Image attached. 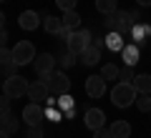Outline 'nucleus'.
<instances>
[{
  "instance_id": "obj_1",
  "label": "nucleus",
  "mask_w": 151,
  "mask_h": 138,
  "mask_svg": "<svg viewBox=\"0 0 151 138\" xmlns=\"http://www.w3.org/2000/svg\"><path fill=\"white\" fill-rule=\"evenodd\" d=\"M136 96H139L136 85L121 80V83H116L113 90H111V103H113V106H119V108H129L131 103H136Z\"/></svg>"
},
{
  "instance_id": "obj_2",
  "label": "nucleus",
  "mask_w": 151,
  "mask_h": 138,
  "mask_svg": "<svg viewBox=\"0 0 151 138\" xmlns=\"http://www.w3.org/2000/svg\"><path fill=\"white\" fill-rule=\"evenodd\" d=\"M139 20V18L134 15V13H124V10H116L111 13V15H106V28H111V33H129L134 30V23Z\"/></svg>"
},
{
  "instance_id": "obj_3",
  "label": "nucleus",
  "mask_w": 151,
  "mask_h": 138,
  "mask_svg": "<svg viewBox=\"0 0 151 138\" xmlns=\"http://www.w3.org/2000/svg\"><path fill=\"white\" fill-rule=\"evenodd\" d=\"M40 80H45L48 83V88H50V96H65L70 90V80H68V75H65V70H53V73H48V75H40Z\"/></svg>"
},
{
  "instance_id": "obj_4",
  "label": "nucleus",
  "mask_w": 151,
  "mask_h": 138,
  "mask_svg": "<svg viewBox=\"0 0 151 138\" xmlns=\"http://www.w3.org/2000/svg\"><path fill=\"white\" fill-rule=\"evenodd\" d=\"M88 45H93V35H91V30H81V28L73 30V33H70V38L65 40V48H68L73 55H81Z\"/></svg>"
},
{
  "instance_id": "obj_5",
  "label": "nucleus",
  "mask_w": 151,
  "mask_h": 138,
  "mask_svg": "<svg viewBox=\"0 0 151 138\" xmlns=\"http://www.w3.org/2000/svg\"><path fill=\"white\" fill-rule=\"evenodd\" d=\"M28 88H30V83H28L23 75H10V78H5V83H3V93H8L10 98L28 96Z\"/></svg>"
},
{
  "instance_id": "obj_6",
  "label": "nucleus",
  "mask_w": 151,
  "mask_h": 138,
  "mask_svg": "<svg viewBox=\"0 0 151 138\" xmlns=\"http://www.w3.org/2000/svg\"><path fill=\"white\" fill-rule=\"evenodd\" d=\"M13 58H15L18 65H28V63H33V60L38 58V55H35V45H33L30 40H18V43H15V48H13Z\"/></svg>"
},
{
  "instance_id": "obj_7",
  "label": "nucleus",
  "mask_w": 151,
  "mask_h": 138,
  "mask_svg": "<svg viewBox=\"0 0 151 138\" xmlns=\"http://www.w3.org/2000/svg\"><path fill=\"white\" fill-rule=\"evenodd\" d=\"M28 98H30L33 103H48L50 98V88L45 80H33L30 88H28Z\"/></svg>"
},
{
  "instance_id": "obj_8",
  "label": "nucleus",
  "mask_w": 151,
  "mask_h": 138,
  "mask_svg": "<svg viewBox=\"0 0 151 138\" xmlns=\"http://www.w3.org/2000/svg\"><path fill=\"white\" fill-rule=\"evenodd\" d=\"M45 118V111H43V103H28L25 108H23V121L28 123V126H40V121Z\"/></svg>"
},
{
  "instance_id": "obj_9",
  "label": "nucleus",
  "mask_w": 151,
  "mask_h": 138,
  "mask_svg": "<svg viewBox=\"0 0 151 138\" xmlns=\"http://www.w3.org/2000/svg\"><path fill=\"white\" fill-rule=\"evenodd\" d=\"M35 70H38V75H48V73H53L55 70V63H58V58L55 55H50V53H40L35 60Z\"/></svg>"
},
{
  "instance_id": "obj_10",
  "label": "nucleus",
  "mask_w": 151,
  "mask_h": 138,
  "mask_svg": "<svg viewBox=\"0 0 151 138\" xmlns=\"http://www.w3.org/2000/svg\"><path fill=\"white\" fill-rule=\"evenodd\" d=\"M86 93L91 98H101L103 93H106V78H103V75H91V78H86Z\"/></svg>"
},
{
  "instance_id": "obj_11",
  "label": "nucleus",
  "mask_w": 151,
  "mask_h": 138,
  "mask_svg": "<svg viewBox=\"0 0 151 138\" xmlns=\"http://www.w3.org/2000/svg\"><path fill=\"white\" fill-rule=\"evenodd\" d=\"M103 123H106V113L101 108H88L86 111V128L98 131V128H103Z\"/></svg>"
},
{
  "instance_id": "obj_12",
  "label": "nucleus",
  "mask_w": 151,
  "mask_h": 138,
  "mask_svg": "<svg viewBox=\"0 0 151 138\" xmlns=\"http://www.w3.org/2000/svg\"><path fill=\"white\" fill-rule=\"evenodd\" d=\"M38 23H40V15H38L35 10H25V13H20V18H18V25H20L23 30H35Z\"/></svg>"
},
{
  "instance_id": "obj_13",
  "label": "nucleus",
  "mask_w": 151,
  "mask_h": 138,
  "mask_svg": "<svg viewBox=\"0 0 151 138\" xmlns=\"http://www.w3.org/2000/svg\"><path fill=\"white\" fill-rule=\"evenodd\" d=\"M78 58H81L83 65H96L98 60H101V48H96V45H88V48L83 50Z\"/></svg>"
},
{
  "instance_id": "obj_14",
  "label": "nucleus",
  "mask_w": 151,
  "mask_h": 138,
  "mask_svg": "<svg viewBox=\"0 0 151 138\" xmlns=\"http://www.w3.org/2000/svg\"><path fill=\"white\" fill-rule=\"evenodd\" d=\"M108 131H111L113 138H129V136H131V126H129V121H113L111 126H108Z\"/></svg>"
},
{
  "instance_id": "obj_15",
  "label": "nucleus",
  "mask_w": 151,
  "mask_h": 138,
  "mask_svg": "<svg viewBox=\"0 0 151 138\" xmlns=\"http://www.w3.org/2000/svg\"><path fill=\"white\" fill-rule=\"evenodd\" d=\"M106 48L113 50V53H121V50L126 48L124 35H121V33H108V35H106Z\"/></svg>"
},
{
  "instance_id": "obj_16",
  "label": "nucleus",
  "mask_w": 151,
  "mask_h": 138,
  "mask_svg": "<svg viewBox=\"0 0 151 138\" xmlns=\"http://www.w3.org/2000/svg\"><path fill=\"white\" fill-rule=\"evenodd\" d=\"M63 18H53L48 15L45 18V33H50V35H60V30H63Z\"/></svg>"
},
{
  "instance_id": "obj_17",
  "label": "nucleus",
  "mask_w": 151,
  "mask_h": 138,
  "mask_svg": "<svg viewBox=\"0 0 151 138\" xmlns=\"http://www.w3.org/2000/svg\"><path fill=\"white\" fill-rule=\"evenodd\" d=\"M121 58L126 60V65H136L139 63V45H126L121 50Z\"/></svg>"
},
{
  "instance_id": "obj_18",
  "label": "nucleus",
  "mask_w": 151,
  "mask_h": 138,
  "mask_svg": "<svg viewBox=\"0 0 151 138\" xmlns=\"http://www.w3.org/2000/svg\"><path fill=\"white\" fill-rule=\"evenodd\" d=\"M63 25L68 28V30H78V25H81V15L76 10H65L63 13Z\"/></svg>"
},
{
  "instance_id": "obj_19",
  "label": "nucleus",
  "mask_w": 151,
  "mask_h": 138,
  "mask_svg": "<svg viewBox=\"0 0 151 138\" xmlns=\"http://www.w3.org/2000/svg\"><path fill=\"white\" fill-rule=\"evenodd\" d=\"M96 10L103 15H111L119 10V0H96Z\"/></svg>"
},
{
  "instance_id": "obj_20",
  "label": "nucleus",
  "mask_w": 151,
  "mask_h": 138,
  "mask_svg": "<svg viewBox=\"0 0 151 138\" xmlns=\"http://www.w3.org/2000/svg\"><path fill=\"white\" fill-rule=\"evenodd\" d=\"M134 85H136L139 93H151V75H149V73L136 75V78H134Z\"/></svg>"
},
{
  "instance_id": "obj_21",
  "label": "nucleus",
  "mask_w": 151,
  "mask_h": 138,
  "mask_svg": "<svg viewBox=\"0 0 151 138\" xmlns=\"http://www.w3.org/2000/svg\"><path fill=\"white\" fill-rule=\"evenodd\" d=\"M101 75H103L106 80H116V78L121 75V68H119L116 63H106V65L101 68Z\"/></svg>"
},
{
  "instance_id": "obj_22",
  "label": "nucleus",
  "mask_w": 151,
  "mask_h": 138,
  "mask_svg": "<svg viewBox=\"0 0 151 138\" xmlns=\"http://www.w3.org/2000/svg\"><path fill=\"white\" fill-rule=\"evenodd\" d=\"M3 133H18V121L13 118V113H3Z\"/></svg>"
},
{
  "instance_id": "obj_23",
  "label": "nucleus",
  "mask_w": 151,
  "mask_h": 138,
  "mask_svg": "<svg viewBox=\"0 0 151 138\" xmlns=\"http://www.w3.org/2000/svg\"><path fill=\"white\" fill-rule=\"evenodd\" d=\"M136 108L141 113H151V93H139L136 96Z\"/></svg>"
},
{
  "instance_id": "obj_24",
  "label": "nucleus",
  "mask_w": 151,
  "mask_h": 138,
  "mask_svg": "<svg viewBox=\"0 0 151 138\" xmlns=\"http://www.w3.org/2000/svg\"><path fill=\"white\" fill-rule=\"evenodd\" d=\"M134 35H136V43H139V45H144L146 38L151 35V30H149L146 25H139V28H134Z\"/></svg>"
},
{
  "instance_id": "obj_25",
  "label": "nucleus",
  "mask_w": 151,
  "mask_h": 138,
  "mask_svg": "<svg viewBox=\"0 0 151 138\" xmlns=\"http://www.w3.org/2000/svg\"><path fill=\"white\" fill-rule=\"evenodd\" d=\"M76 58H78V55H73V53H70V50H68V53H63V55H60V58H58V65H60V68H70V65H73L76 63Z\"/></svg>"
},
{
  "instance_id": "obj_26",
  "label": "nucleus",
  "mask_w": 151,
  "mask_h": 138,
  "mask_svg": "<svg viewBox=\"0 0 151 138\" xmlns=\"http://www.w3.org/2000/svg\"><path fill=\"white\" fill-rule=\"evenodd\" d=\"M121 80H126V83H134V65H124V68H121V75H119Z\"/></svg>"
},
{
  "instance_id": "obj_27",
  "label": "nucleus",
  "mask_w": 151,
  "mask_h": 138,
  "mask_svg": "<svg viewBox=\"0 0 151 138\" xmlns=\"http://www.w3.org/2000/svg\"><path fill=\"white\" fill-rule=\"evenodd\" d=\"M0 63H15V58H13V50L8 48V45H3V50H0Z\"/></svg>"
},
{
  "instance_id": "obj_28",
  "label": "nucleus",
  "mask_w": 151,
  "mask_h": 138,
  "mask_svg": "<svg viewBox=\"0 0 151 138\" xmlns=\"http://www.w3.org/2000/svg\"><path fill=\"white\" fill-rule=\"evenodd\" d=\"M76 3H78V0H55V5L60 8V10H76Z\"/></svg>"
},
{
  "instance_id": "obj_29",
  "label": "nucleus",
  "mask_w": 151,
  "mask_h": 138,
  "mask_svg": "<svg viewBox=\"0 0 151 138\" xmlns=\"http://www.w3.org/2000/svg\"><path fill=\"white\" fill-rule=\"evenodd\" d=\"M58 106L63 108V111H73V98L65 93V96H60V101H58Z\"/></svg>"
},
{
  "instance_id": "obj_30",
  "label": "nucleus",
  "mask_w": 151,
  "mask_h": 138,
  "mask_svg": "<svg viewBox=\"0 0 151 138\" xmlns=\"http://www.w3.org/2000/svg\"><path fill=\"white\" fill-rule=\"evenodd\" d=\"M15 65H18V63H3V75H5V78L18 75V73H15Z\"/></svg>"
},
{
  "instance_id": "obj_31",
  "label": "nucleus",
  "mask_w": 151,
  "mask_h": 138,
  "mask_svg": "<svg viewBox=\"0 0 151 138\" xmlns=\"http://www.w3.org/2000/svg\"><path fill=\"white\" fill-rule=\"evenodd\" d=\"M28 138H43V128L40 126H30L28 128Z\"/></svg>"
},
{
  "instance_id": "obj_32",
  "label": "nucleus",
  "mask_w": 151,
  "mask_h": 138,
  "mask_svg": "<svg viewBox=\"0 0 151 138\" xmlns=\"http://www.w3.org/2000/svg\"><path fill=\"white\" fill-rule=\"evenodd\" d=\"M10 101H13V98L8 96V93H3V101H0V106H3V113H10Z\"/></svg>"
},
{
  "instance_id": "obj_33",
  "label": "nucleus",
  "mask_w": 151,
  "mask_h": 138,
  "mask_svg": "<svg viewBox=\"0 0 151 138\" xmlns=\"http://www.w3.org/2000/svg\"><path fill=\"white\" fill-rule=\"evenodd\" d=\"M93 138H113V136L108 128H98V131H93Z\"/></svg>"
},
{
  "instance_id": "obj_34",
  "label": "nucleus",
  "mask_w": 151,
  "mask_h": 138,
  "mask_svg": "<svg viewBox=\"0 0 151 138\" xmlns=\"http://www.w3.org/2000/svg\"><path fill=\"white\" fill-rule=\"evenodd\" d=\"M136 3H139V5H144V8H146V5H151V0H136Z\"/></svg>"
},
{
  "instance_id": "obj_35",
  "label": "nucleus",
  "mask_w": 151,
  "mask_h": 138,
  "mask_svg": "<svg viewBox=\"0 0 151 138\" xmlns=\"http://www.w3.org/2000/svg\"><path fill=\"white\" fill-rule=\"evenodd\" d=\"M0 138H10V133H3V136H0Z\"/></svg>"
}]
</instances>
